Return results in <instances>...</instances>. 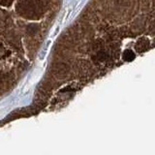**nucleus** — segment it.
Instances as JSON below:
<instances>
[{
	"label": "nucleus",
	"mask_w": 155,
	"mask_h": 155,
	"mask_svg": "<svg viewBox=\"0 0 155 155\" xmlns=\"http://www.w3.org/2000/svg\"><path fill=\"white\" fill-rule=\"evenodd\" d=\"M38 25H36V24H30V25H28L27 26V32H28V34H35L36 32L38 31Z\"/></svg>",
	"instance_id": "5"
},
{
	"label": "nucleus",
	"mask_w": 155,
	"mask_h": 155,
	"mask_svg": "<svg viewBox=\"0 0 155 155\" xmlns=\"http://www.w3.org/2000/svg\"><path fill=\"white\" fill-rule=\"evenodd\" d=\"M109 59V54L105 51H99L94 56V60L96 62H104Z\"/></svg>",
	"instance_id": "3"
},
{
	"label": "nucleus",
	"mask_w": 155,
	"mask_h": 155,
	"mask_svg": "<svg viewBox=\"0 0 155 155\" xmlns=\"http://www.w3.org/2000/svg\"><path fill=\"white\" fill-rule=\"evenodd\" d=\"M123 59L125 61H128V62L134 60L135 54L131 51V49H126V51H124L123 52Z\"/></svg>",
	"instance_id": "4"
},
{
	"label": "nucleus",
	"mask_w": 155,
	"mask_h": 155,
	"mask_svg": "<svg viewBox=\"0 0 155 155\" xmlns=\"http://www.w3.org/2000/svg\"><path fill=\"white\" fill-rule=\"evenodd\" d=\"M18 12L22 16L26 18H36L42 13L41 3L36 0H24L18 4Z\"/></svg>",
	"instance_id": "1"
},
{
	"label": "nucleus",
	"mask_w": 155,
	"mask_h": 155,
	"mask_svg": "<svg viewBox=\"0 0 155 155\" xmlns=\"http://www.w3.org/2000/svg\"><path fill=\"white\" fill-rule=\"evenodd\" d=\"M148 46H149V42H148L147 39L146 38H141L139 41L137 42L136 44V49L139 52H143L146 51L148 49Z\"/></svg>",
	"instance_id": "2"
}]
</instances>
